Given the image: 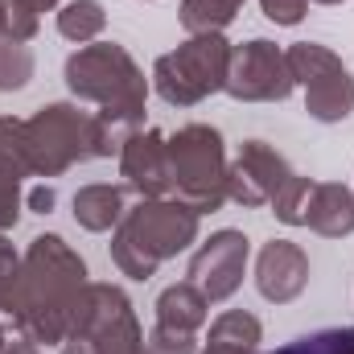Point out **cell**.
<instances>
[{
    "label": "cell",
    "instance_id": "6da1fadb",
    "mask_svg": "<svg viewBox=\"0 0 354 354\" xmlns=\"http://www.w3.org/2000/svg\"><path fill=\"white\" fill-rule=\"evenodd\" d=\"M83 284H87V264L66 248V239L37 235L29 243V252L21 256V272H17V284H12L4 313L37 346L66 342L71 313H75Z\"/></svg>",
    "mask_w": 354,
    "mask_h": 354
},
{
    "label": "cell",
    "instance_id": "7a4b0ae2",
    "mask_svg": "<svg viewBox=\"0 0 354 354\" xmlns=\"http://www.w3.org/2000/svg\"><path fill=\"white\" fill-rule=\"evenodd\" d=\"M66 87L87 103H99L95 115H99L111 149H120L145 124L149 83H145L140 66L132 62V54L115 41H91L79 54H71L66 58Z\"/></svg>",
    "mask_w": 354,
    "mask_h": 354
},
{
    "label": "cell",
    "instance_id": "3957f363",
    "mask_svg": "<svg viewBox=\"0 0 354 354\" xmlns=\"http://www.w3.org/2000/svg\"><path fill=\"white\" fill-rule=\"evenodd\" d=\"M198 210L181 198H140L132 206L111 239V260L124 276L149 280L169 256L185 252L198 239Z\"/></svg>",
    "mask_w": 354,
    "mask_h": 354
},
{
    "label": "cell",
    "instance_id": "277c9868",
    "mask_svg": "<svg viewBox=\"0 0 354 354\" xmlns=\"http://www.w3.org/2000/svg\"><path fill=\"white\" fill-rule=\"evenodd\" d=\"M25 153L33 177H58L71 165L91 157H111V140L95 111H79L71 103H50L33 120H25Z\"/></svg>",
    "mask_w": 354,
    "mask_h": 354
},
{
    "label": "cell",
    "instance_id": "5b68a950",
    "mask_svg": "<svg viewBox=\"0 0 354 354\" xmlns=\"http://www.w3.org/2000/svg\"><path fill=\"white\" fill-rule=\"evenodd\" d=\"M313 181L297 177L288 169V161L268 149L264 140H248L239 161L227 169V198L239 206H272V214L288 227L305 223V198H309Z\"/></svg>",
    "mask_w": 354,
    "mask_h": 354
},
{
    "label": "cell",
    "instance_id": "8992f818",
    "mask_svg": "<svg viewBox=\"0 0 354 354\" xmlns=\"http://www.w3.org/2000/svg\"><path fill=\"white\" fill-rule=\"evenodd\" d=\"M169 153V189L181 202H189L198 214L218 210L227 202V153L223 136L206 124H185L165 140Z\"/></svg>",
    "mask_w": 354,
    "mask_h": 354
},
{
    "label": "cell",
    "instance_id": "52a82bcc",
    "mask_svg": "<svg viewBox=\"0 0 354 354\" xmlns=\"http://www.w3.org/2000/svg\"><path fill=\"white\" fill-rule=\"evenodd\" d=\"M227 66H231V46L223 33H194L189 41H181L174 54H161L153 66V83L157 95L174 107H194L206 95L223 91L227 83Z\"/></svg>",
    "mask_w": 354,
    "mask_h": 354
},
{
    "label": "cell",
    "instance_id": "ba28073f",
    "mask_svg": "<svg viewBox=\"0 0 354 354\" xmlns=\"http://www.w3.org/2000/svg\"><path fill=\"white\" fill-rule=\"evenodd\" d=\"M66 338H83L95 354H140L145 342L132 301L115 284H83Z\"/></svg>",
    "mask_w": 354,
    "mask_h": 354
},
{
    "label": "cell",
    "instance_id": "9c48e42d",
    "mask_svg": "<svg viewBox=\"0 0 354 354\" xmlns=\"http://www.w3.org/2000/svg\"><path fill=\"white\" fill-rule=\"evenodd\" d=\"M292 83L305 87V111L322 124H338L354 111V79L338 54H330L317 41H297L288 54Z\"/></svg>",
    "mask_w": 354,
    "mask_h": 354
},
{
    "label": "cell",
    "instance_id": "30bf717a",
    "mask_svg": "<svg viewBox=\"0 0 354 354\" xmlns=\"http://www.w3.org/2000/svg\"><path fill=\"white\" fill-rule=\"evenodd\" d=\"M292 71L288 58L276 50V41H248V46H231V66H227V83L223 91H231L243 103H280L292 95Z\"/></svg>",
    "mask_w": 354,
    "mask_h": 354
},
{
    "label": "cell",
    "instance_id": "8fae6325",
    "mask_svg": "<svg viewBox=\"0 0 354 354\" xmlns=\"http://www.w3.org/2000/svg\"><path fill=\"white\" fill-rule=\"evenodd\" d=\"M248 235L243 231H218L210 235L194 260H189V284L206 297V301H227L235 297V288L243 284V268H248Z\"/></svg>",
    "mask_w": 354,
    "mask_h": 354
},
{
    "label": "cell",
    "instance_id": "7c38bea8",
    "mask_svg": "<svg viewBox=\"0 0 354 354\" xmlns=\"http://www.w3.org/2000/svg\"><path fill=\"white\" fill-rule=\"evenodd\" d=\"M120 174L140 198H165L169 194V153L165 136L157 128H136L120 145Z\"/></svg>",
    "mask_w": 354,
    "mask_h": 354
},
{
    "label": "cell",
    "instance_id": "4fadbf2b",
    "mask_svg": "<svg viewBox=\"0 0 354 354\" xmlns=\"http://www.w3.org/2000/svg\"><path fill=\"white\" fill-rule=\"evenodd\" d=\"M256 284L276 305L297 301L309 284V256L292 239H272V243H264V252L256 260Z\"/></svg>",
    "mask_w": 354,
    "mask_h": 354
},
{
    "label": "cell",
    "instance_id": "5bb4252c",
    "mask_svg": "<svg viewBox=\"0 0 354 354\" xmlns=\"http://www.w3.org/2000/svg\"><path fill=\"white\" fill-rule=\"evenodd\" d=\"M305 227H313L326 239H342L354 231V189L338 181H322L305 198Z\"/></svg>",
    "mask_w": 354,
    "mask_h": 354
},
{
    "label": "cell",
    "instance_id": "9a60e30c",
    "mask_svg": "<svg viewBox=\"0 0 354 354\" xmlns=\"http://www.w3.org/2000/svg\"><path fill=\"white\" fill-rule=\"evenodd\" d=\"M260 338H264L260 317H252L243 309H231L210 326V338H206L202 354H260Z\"/></svg>",
    "mask_w": 354,
    "mask_h": 354
},
{
    "label": "cell",
    "instance_id": "2e32d148",
    "mask_svg": "<svg viewBox=\"0 0 354 354\" xmlns=\"http://www.w3.org/2000/svg\"><path fill=\"white\" fill-rule=\"evenodd\" d=\"M206 297L185 280V284H169L161 297H157V326L165 330H181V334H194L202 322H206Z\"/></svg>",
    "mask_w": 354,
    "mask_h": 354
},
{
    "label": "cell",
    "instance_id": "e0dca14e",
    "mask_svg": "<svg viewBox=\"0 0 354 354\" xmlns=\"http://www.w3.org/2000/svg\"><path fill=\"white\" fill-rule=\"evenodd\" d=\"M124 214V194L115 185H83L75 194V223L87 231H111Z\"/></svg>",
    "mask_w": 354,
    "mask_h": 354
},
{
    "label": "cell",
    "instance_id": "ac0fdd59",
    "mask_svg": "<svg viewBox=\"0 0 354 354\" xmlns=\"http://www.w3.org/2000/svg\"><path fill=\"white\" fill-rule=\"evenodd\" d=\"M243 0H181V25L185 33H223L239 17Z\"/></svg>",
    "mask_w": 354,
    "mask_h": 354
},
{
    "label": "cell",
    "instance_id": "d6986e66",
    "mask_svg": "<svg viewBox=\"0 0 354 354\" xmlns=\"http://www.w3.org/2000/svg\"><path fill=\"white\" fill-rule=\"evenodd\" d=\"M103 25H107V12H103L99 0H71L58 12V33L71 37V41H79V46L83 41H95L103 33Z\"/></svg>",
    "mask_w": 354,
    "mask_h": 354
},
{
    "label": "cell",
    "instance_id": "ffe728a7",
    "mask_svg": "<svg viewBox=\"0 0 354 354\" xmlns=\"http://www.w3.org/2000/svg\"><path fill=\"white\" fill-rule=\"evenodd\" d=\"M0 177H29V153H25V120L0 115Z\"/></svg>",
    "mask_w": 354,
    "mask_h": 354
},
{
    "label": "cell",
    "instance_id": "44dd1931",
    "mask_svg": "<svg viewBox=\"0 0 354 354\" xmlns=\"http://www.w3.org/2000/svg\"><path fill=\"white\" fill-rule=\"evenodd\" d=\"M33 79V54L17 37H0V91H21Z\"/></svg>",
    "mask_w": 354,
    "mask_h": 354
},
{
    "label": "cell",
    "instance_id": "7402d4cb",
    "mask_svg": "<svg viewBox=\"0 0 354 354\" xmlns=\"http://www.w3.org/2000/svg\"><path fill=\"white\" fill-rule=\"evenodd\" d=\"M276 354H354V326L305 334V338H297V342L280 346Z\"/></svg>",
    "mask_w": 354,
    "mask_h": 354
},
{
    "label": "cell",
    "instance_id": "603a6c76",
    "mask_svg": "<svg viewBox=\"0 0 354 354\" xmlns=\"http://www.w3.org/2000/svg\"><path fill=\"white\" fill-rule=\"evenodd\" d=\"M194 334H181V330H165L157 326L153 338H149V354H194Z\"/></svg>",
    "mask_w": 354,
    "mask_h": 354
},
{
    "label": "cell",
    "instance_id": "cb8c5ba5",
    "mask_svg": "<svg viewBox=\"0 0 354 354\" xmlns=\"http://www.w3.org/2000/svg\"><path fill=\"white\" fill-rule=\"evenodd\" d=\"M17 272H21V256L12 252V243L0 235V313L12 297V284H17Z\"/></svg>",
    "mask_w": 354,
    "mask_h": 354
},
{
    "label": "cell",
    "instance_id": "d4e9b609",
    "mask_svg": "<svg viewBox=\"0 0 354 354\" xmlns=\"http://www.w3.org/2000/svg\"><path fill=\"white\" fill-rule=\"evenodd\" d=\"M17 214H21V181L0 177V235L17 223Z\"/></svg>",
    "mask_w": 354,
    "mask_h": 354
},
{
    "label": "cell",
    "instance_id": "484cf974",
    "mask_svg": "<svg viewBox=\"0 0 354 354\" xmlns=\"http://www.w3.org/2000/svg\"><path fill=\"white\" fill-rule=\"evenodd\" d=\"M260 8H264L268 21H276V25H297L305 17L309 0H260Z\"/></svg>",
    "mask_w": 354,
    "mask_h": 354
},
{
    "label": "cell",
    "instance_id": "4316f807",
    "mask_svg": "<svg viewBox=\"0 0 354 354\" xmlns=\"http://www.w3.org/2000/svg\"><path fill=\"white\" fill-rule=\"evenodd\" d=\"M29 206H33L37 214H50V210H54V189H50V185H37V189L29 194Z\"/></svg>",
    "mask_w": 354,
    "mask_h": 354
},
{
    "label": "cell",
    "instance_id": "83f0119b",
    "mask_svg": "<svg viewBox=\"0 0 354 354\" xmlns=\"http://www.w3.org/2000/svg\"><path fill=\"white\" fill-rule=\"evenodd\" d=\"M0 354H41V351H37V342L21 338V342H4V351H0Z\"/></svg>",
    "mask_w": 354,
    "mask_h": 354
},
{
    "label": "cell",
    "instance_id": "f1b7e54d",
    "mask_svg": "<svg viewBox=\"0 0 354 354\" xmlns=\"http://www.w3.org/2000/svg\"><path fill=\"white\" fill-rule=\"evenodd\" d=\"M0 37H8V4L0 0Z\"/></svg>",
    "mask_w": 354,
    "mask_h": 354
},
{
    "label": "cell",
    "instance_id": "f546056e",
    "mask_svg": "<svg viewBox=\"0 0 354 354\" xmlns=\"http://www.w3.org/2000/svg\"><path fill=\"white\" fill-rule=\"evenodd\" d=\"M25 4H29V8H33V12H46V8H54V4H58V0H25Z\"/></svg>",
    "mask_w": 354,
    "mask_h": 354
},
{
    "label": "cell",
    "instance_id": "4dcf8cb0",
    "mask_svg": "<svg viewBox=\"0 0 354 354\" xmlns=\"http://www.w3.org/2000/svg\"><path fill=\"white\" fill-rule=\"evenodd\" d=\"M317 4H342V0H317Z\"/></svg>",
    "mask_w": 354,
    "mask_h": 354
},
{
    "label": "cell",
    "instance_id": "1f68e13d",
    "mask_svg": "<svg viewBox=\"0 0 354 354\" xmlns=\"http://www.w3.org/2000/svg\"><path fill=\"white\" fill-rule=\"evenodd\" d=\"M0 351H4V330H0Z\"/></svg>",
    "mask_w": 354,
    "mask_h": 354
}]
</instances>
